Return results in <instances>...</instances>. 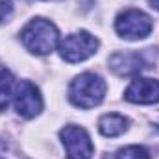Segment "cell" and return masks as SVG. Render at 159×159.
Returning <instances> with one entry per match:
<instances>
[{
	"instance_id": "obj_5",
	"label": "cell",
	"mask_w": 159,
	"mask_h": 159,
	"mask_svg": "<svg viewBox=\"0 0 159 159\" xmlns=\"http://www.w3.org/2000/svg\"><path fill=\"white\" fill-rule=\"evenodd\" d=\"M61 141L67 150V159H91L93 157V143L89 133L74 124H69L61 129Z\"/></svg>"
},
{
	"instance_id": "obj_13",
	"label": "cell",
	"mask_w": 159,
	"mask_h": 159,
	"mask_svg": "<svg viewBox=\"0 0 159 159\" xmlns=\"http://www.w3.org/2000/svg\"><path fill=\"white\" fill-rule=\"evenodd\" d=\"M150 4H152V7L159 9V0H150Z\"/></svg>"
},
{
	"instance_id": "obj_2",
	"label": "cell",
	"mask_w": 159,
	"mask_h": 159,
	"mask_svg": "<svg viewBox=\"0 0 159 159\" xmlns=\"http://www.w3.org/2000/svg\"><path fill=\"white\" fill-rule=\"evenodd\" d=\"M106 96V81L93 74V72H83L72 80L69 87V98L74 106L81 109H91L98 106Z\"/></svg>"
},
{
	"instance_id": "obj_7",
	"label": "cell",
	"mask_w": 159,
	"mask_h": 159,
	"mask_svg": "<svg viewBox=\"0 0 159 159\" xmlns=\"http://www.w3.org/2000/svg\"><path fill=\"white\" fill-rule=\"evenodd\" d=\"M124 98L133 104H157L159 81L152 78H135L126 89Z\"/></svg>"
},
{
	"instance_id": "obj_12",
	"label": "cell",
	"mask_w": 159,
	"mask_h": 159,
	"mask_svg": "<svg viewBox=\"0 0 159 159\" xmlns=\"http://www.w3.org/2000/svg\"><path fill=\"white\" fill-rule=\"evenodd\" d=\"M13 11V4L11 0H0V22H4Z\"/></svg>"
},
{
	"instance_id": "obj_11",
	"label": "cell",
	"mask_w": 159,
	"mask_h": 159,
	"mask_svg": "<svg viewBox=\"0 0 159 159\" xmlns=\"http://www.w3.org/2000/svg\"><path fill=\"white\" fill-rule=\"evenodd\" d=\"M106 159H152V157H150V152L144 146L131 144V146H124V148L117 150L113 156H109Z\"/></svg>"
},
{
	"instance_id": "obj_3",
	"label": "cell",
	"mask_w": 159,
	"mask_h": 159,
	"mask_svg": "<svg viewBox=\"0 0 159 159\" xmlns=\"http://www.w3.org/2000/svg\"><path fill=\"white\" fill-rule=\"evenodd\" d=\"M98 48V39L89 32H76L67 35L59 44V54L67 63H80L91 57Z\"/></svg>"
},
{
	"instance_id": "obj_4",
	"label": "cell",
	"mask_w": 159,
	"mask_h": 159,
	"mask_svg": "<svg viewBox=\"0 0 159 159\" xmlns=\"http://www.w3.org/2000/svg\"><path fill=\"white\" fill-rule=\"evenodd\" d=\"M152 19L139 9H126L115 20V30L119 32V35L129 41L144 39L152 32Z\"/></svg>"
},
{
	"instance_id": "obj_6",
	"label": "cell",
	"mask_w": 159,
	"mask_h": 159,
	"mask_svg": "<svg viewBox=\"0 0 159 159\" xmlns=\"http://www.w3.org/2000/svg\"><path fill=\"white\" fill-rule=\"evenodd\" d=\"M15 98V109L20 117L32 119L39 115L43 109V98L39 94V89L32 81H20L17 85V91L13 93Z\"/></svg>"
},
{
	"instance_id": "obj_10",
	"label": "cell",
	"mask_w": 159,
	"mask_h": 159,
	"mask_svg": "<svg viewBox=\"0 0 159 159\" xmlns=\"http://www.w3.org/2000/svg\"><path fill=\"white\" fill-rule=\"evenodd\" d=\"M13 87H15V80L11 76V72L7 70H0V111L7 107L9 100L13 98Z\"/></svg>"
},
{
	"instance_id": "obj_9",
	"label": "cell",
	"mask_w": 159,
	"mask_h": 159,
	"mask_svg": "<svg viewBox=\"0 0 159 159\" xmlns=\"http://www.w3.org/2000/svg\"><path fill=\"white\" fill-rule=\"evenodd\" d=\"M98 128H100L102 135H106V137H117V135L124 133L128 129V119H124L122 115H117V113H109V115H104L100 119Z\"/></svg>"
},
{
	"instance_id": "obj_1",
	"label": "cell",
	"mask_w": 159,
	"mask_h": 159,
	"mask_svg": "<svg viewBox=\"0 0 159 159\" xmlns=\"http://www.w3.org/2000/svg\"><path fill=\"white\" fill-rule=\"evenodd\" d=\"M20 41L26 46V50H30L32 54L46 56L56 50V46L59 43V32L50 20L34 19L20 32Z\"/></svg>"
},
{
	"instance_id": "obj_8",
	"label": "cell",
	"mask_w": 159,
	"mask_h": 159,
	"mask_svg": "<svg viewBox=\"0 0 159 159\" xmlns=\"http://www.w3.org/2000/svg\"><path fill=\"white\" fill-rule=\"evenodd\" d=\"M109 69L119 76H133L144 69V59L139 52H117L109 57Z\"/></svg>"
},
{
	"instance_id": "obj_14",
	"label": "cell",
	"mask_w": 159,
	"mask_h": 159,
	"mask_svg": "<svg viewBox=\"0 0 159 159\" xmlns=\"http://www.w3.org/2000/svg\"><path fill=\"white\" fill-rule=\"evenodd\" d=\"M157 128H159V122H157Z\"/></svg>"
}]
</instances>
